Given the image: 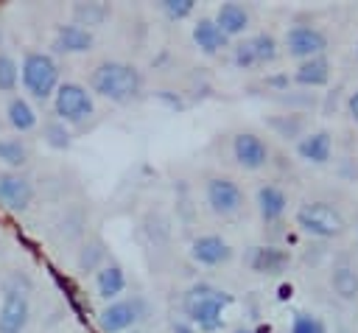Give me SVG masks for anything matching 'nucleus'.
<instances>
[{"label": "nucleus", "mask_w": 358, "mask_h": 333, "mask_svg": "<svg viewBox=\"0 0 358 333\" xmlns=\"http://www.w3.org/2000/svg\"><path fill=\"white\" fill-rule=\"evenodd\" d=\"M101 257H103L101 243H90V246H84L81 255H78V269H81L84 274H87V271H98V269L103 266Z\"/></svg>", "instance_id": "cd10ccee"}, {"label": "nucleus", "mask_w": 358, "mask_h": 333, "mask_svg": "<svg viewBox=\"0 0 358 333\" xmlns=\"http://www.w3.org/2000/svg\"><path fill=\"white\" fill-rule=\"evenodd\" d=\"M6 120H8V126H11L14 132L25 134V132L36 129L39 115H36V109H34V104H31L28 98H22V95H11L8 104H6Z\"/></svg>", "instance_id": "aec40b11"}, {"label": "nucleus", "mask_w": 358, "mask_h": 333, "mask_svg": "<svg viewBox=\"0 0 358 333\" xmlns=\"http://www.w3.org/2000/svg\"><path fill=\"white\" fill-rule=\"evenodd\" d=\"M90 92L112 104H129L143 92V73L129 62L106 59L90 73Z\"/></svg>", "instance_id": "f257e3e1"}, {"label": "nucleus", "mask_w": 358, "mask_h": 333, "mask_svg": "<svg viewBox=\"0 0 358 333\" xmlns=\"http://www.w3.org/2000/svg\"><path fill=\"white\" fill-rule=\"evenodd\" d=\"M70 22H76V25H81V28H87V31H92V28H101L109 17H112V6L109 3H73L70 6Z\"/></svg>", "instance_id": "412c9836"}, {"label": "nucleus", "mask_w": 358, "mask_h": 333, "mask_svg": "<svg viewBox=\"0 0 358 333\" xmlns=\"http://www.w3.org/2000/svg\"><path fill=\"white\" fill-rule=\"evenodd\" d=\"M249 20H252V17H249V8L241 6V3H221V6L215 8V17H213V22L224 31L227 39L246 34Z\"/></svg>", "instance_id": "4468645a"}, {"label": "nucleus", "mask_w": 358, "mask_h": 333, "mask_svg": "<svg viewBox=\"0 0 358 333\" xmlns=\"http://www.w3.org/2000/svg\"><path fill=\"white\" fill-rule=\"evenodd\" d=\"M330 285L341 299H355L358 297V271L350 266H336L330 274Z\"/></svg>", "instance_id": "393cba45"}, {"label": "nucleus", "mask_w": 358, "mask_h": 333, "mask_svg": "<svg viewBox=\"0 0 358 333\" xmlns=\"http://www.w3.org/2000/svg\"><path fill=\"white\" fill-rule=\"evenodd\" d=\"M31 160V148L22 137H0V162L8 171H20L25 168Z\"/></svg>", "instance_id": "5701e85b"}, {"label": "nucleus", "mask_w": 358, "mask_h": 333, "mask_svg": "<svg viewBox=\"0 0 358 333\" xmlns=\"http://www.w3.org/2000/svg\"><path fill=\"white\" fill-rule=\"evenodd\" d=\"M285 50L288 56L305 62L313 56H324L327 50V36L316 25H291L285 31Z\"/></svg>", "instance_id": "6e6552de"}, {"label": "nucleus", "mask_w": 358, "mask_h": 333, "mask_svg": "<svg viewBox=\"0 0 358 333\" xmlns=\"http://www.w3.org/2000/svg\"><path fill=\"white\" fill-rule=\"evenodd\" d=\"M20 81H22V90L34 101L45 104V101L53 98L56 87L62 84L59 62L48 50H28L20 62Z\"/></svg>", "instance_id": "7ed1b4c3"}, {"label": "nucleus", "mask_w": 358, "mask_h": 333, "mask_svg": "<svg viewBox=\"0 0 358 333\" xmlns=\"http://www.w3.org/2000/svg\"><path fill=\"white\" fill-rule=\"evenodd\" d=\"M190 36H193L196 48H199L201 53H207V56H215V53H221L224 48H229V39H227L224 31L213 22V17H201V20H196Z\"/></svg>", "instance_id": "2eb2a0df"}, {"label": "nucleus", "mask_w": 358, "mask_h": 333, "mask_svg": "<svg viewBox=\"0 0 358 333\" xmlns=\"http://www.w3.org/2000/svg\"><path fill=\"white\" fill-rule=\"evenodd\" d=\"M288 260H291V255L277 246H252V252L246 255L249 269L257 274H277L288 266Z\"/></svg>", "instance_id": "f3484780"}, {"label": "nucleus", "mask_w": 358, "mask_h": 333, "mask_svg": "<svg viewBox=\"0 0 358 333\" xmlns=\"http://www.w3.org/2000/svg\"><path fill=\"white\" fill-rule=\"evenodd\" d=\"M159 8H162V14H165L168 20H187V17L193 14L196 3H193V0H162Z\"/></svg>", "instance_id": "c85d7f7f"}, {"label": "nucleus", "mask_w": 358, "mask_h": 333, "mask_svg": "<svg viewBox=\"0 0 358 333\" xmlns=\"http://www.w3.org/2000/svg\"><path fill=\"white\" fill-rule=\"evenodd\" d=\"M347 112H350V118L358 123V90L350 95V101H347Z\"/></svg>", "instance_id": "2f4dec72"}, {"label": "nucleus", "mask_w": 358, "mask_h": 333, "mask_svg": "<svg viewBox=\"0 0 358 333\" xmlns=\"http://www.w3.org/2000/svg\"><path fill=\"white\" fill-rule=\"evenodd\" d=\"M291 333H327V327L313 313H296L291 322Z\"/></svg>", "instance_id": "c756f323"}, {"label": "nucleus", "mask_w": 358, "mask_h": 333, "mask_svg": "<svg viewBox=\"0 0 358 333\" xmlns=\"http://www.w3.org/2000/svg\"><path fill=\"white\" fill-rule=\"evenodd\" d=\"M255 199H257V213H260V218L266 224L280 221L285 215V210H288V196L277 185H260Z\"/></svg>", "instance_id": "a211bd4d"}, {"label": "nucleus", "mask_w": 358, "mask_h": 333, "mask_svg": "<svg viewBox=\"0 0 358 333\" xmlns=\"http://www.w3.org/2000/svg\"><path fill=\"white\" fill-rule=\"evenodd\" d=\"M232 333H255V330H249V327H235Z\"/></svg>", "instance_id": "473e14b6"}, {"label": "nucleus", "mask_w": 358, "mask_h": 333, "mask_svg": "<svg viewBox=\"0 0 358 333\" xmlns=\"http://www.w3.org/2000/svg\"><path fill=\"white\" fill-rule=\"evenodd\" d=\"M17 84H20V62L11 53L0 50V92H14Z\"/></svg>", "instance_id": "bb28decb"}, {"label": "nucleus", "mask_w": 358, "mask_h": 333, "mask_svg": "<svg viewBox=\"0 0 358 333\" xmlns=\"http://www.w3.org/2000/svg\"><path fill=\"white\" fill-rule=\"evenodd\" d=\"M232 157L243 171H257L268 162V146L257 134L241 132L232 137Z\"/></svg>", "instance_id": "9b49d317"}, {"label": "nucleus", "mask_w": 358, "mask_h": 333, "mask_svg": "<svg viewBox=\"0 0 358 333\" xmlns=\"http://www.w3.org/2000/svg\"><path fill=\"white\" fill-rule=\"evenodd\" d=\"M143 308L145 305H143L140 297L106 302L98 311V327H101V333H123V330H131L143 319Z\"/></svg>", "instance_id": "0eeeda50"}, {"label": "nucleus", "mask_w": 358, "mask_h": 333, "mask_svg": "<svg viewBox=\"0 0 358 333\" xmlns=\"http://www.w3.org/2000/svg\"><path fill=\"white\" fill-rule=\"evenodd\" d=\"M355 53H358V48H355Z\"/></svg>", "instance_id": "72a5a7b5"}, {"label": "nucleus", "mask_w": 358, "mask_h": 333, "mask_svg": "<svg viewBox=\"0 0 358 333\" xmlns=\"http://www.w3.org/2000/svg\"><path fill=\"white\" fill-rule=\"evenodd\" d=\"M296 227L308 235H316V238H336L347 229V218L338 207L327 204V201H308L296 210L294 215Z\"/></svg>", "instance_id": "423d86ee"}, {"label": "nucleus", "mask_w": 358, "mask_h": 333, "mask_svg": "<svg viewBox=\"0 0 358 333\" xmlns=\"http://www.w3.org/2000/svg\"><path fill=\"white\" fill-rule=\"evenodd\" d=\"M190 257L199 266H221V263H229L232 260V246H229L227 238H221L215 232L199 235L190 243Z\"/></svg>", "instance_id": "f8f14e48"}, {"label": "nucleus", "mask_w": 358, "mask_h": 333, "mask_svg": "<svg viewBox=\"0 0 358 333\" xmlns=\"http://www.w3.org/2000/svg\"><path fill=\"white\" fill-rule=\"evenodd\" d=\"M294 81L302 87H324L330 81V62L327 56H313L296 64L294 70Z\"/></svg>", "instance_id": "4be33fe9"}, {"label": "nucleus", "mask_w": 358, "mask_h": 333, "mask_svg": "<svg viewBox=\"0 0 358 333\" xmlns=\"http://www.w3.org/2000/svg\"><path fill=\"white\" fill-rule=\"evenodd\" d=\"M204 199L215 215H232L243 204V190L229 176H213L204 185Z\"/></svg>", "instance_id": "1a4fd4ad"}, {"label": "nucleus", "mask_w": 358, "mask_h": 333, "mask_svg": "<svg viewBox=\"0 0 358 333\" xmlns=\"http://www.w3.org/2000/svg\"><path fill=\"white\" fill-rule=\"evenodd\" d=\"M34 196H36V190L28 176H22L20 171L0 173V204L3 207H8L11 213H25L31 207Z\"/></svg>", "instance_id": "9d476101"}, {"label": "nucleus", "mask_w": 358, "mask_h": 333, "mask_svg": "<svg viewBox=\"0 0 358 333\" xmlns=\"http://www.w3.org/2000/svg\"><path fill=\"white\" fill-rule=\"evenodd\" d=\"M232 64H235L238 70H252V67H257V62H255V53H252V45H249V39H241V42L232 48Z\"/></svg>", "instance_id": "7c9ffc66"}, {"label": "nucleus", "mask_w": 358, "mask_h": 333, "mask_svg": "<svg viewBox=\"0 0 358 333\" xmlns=\"http://www.w3.org/2000/svg\"><path fill=\"white\" fill-rule=\"evenodd\" d=\"M232 305V294L218 291L207 283H199L190 288L187 302H185V313L190 319V325L201 333H218L224 327V308Z\"/></svg>", "instance_id": "f03ea898"}, {"label": "nucleus", "mask_w": 358, "mask_h": 333, "mask_svg": "<svg viewBox=\"0 0 358 333\" xmlns=\"http://www.w3.org/2000/svg\"><path fill=\"white\" fill-rule=\"evenodd\" d=\"M126 291V274L117 263H103L95 271V294L106 302H115Z\"/></svg>", "instance_id": "6ab92c4d"}, {"label": "nucleus", "mask_w": 358, "mask_h": 333, "mask_svg": "<svg viewBox=\"0 0 358 333\" xmlns=\"http://www.w3.org/2000/svg\"><path fill=\"white\" fill-rule=\"evenodd\" d=\"M249 45H252V53H255V62L257 67L260 64H271L277 59V39L268 34V31H257L249 36Z\"/></svg>", "instance_id": "a878e982"}, {"label": "nucleus", "mask_w": 358, "mask_h": 333, "mask_svg": "<svg viewBox=\"0 0 358 333\" xmlns=\"http://www.w3.org/2000/svg\"><path fill=\"white\" fill-rule=\"evenodd\" d=\"M53 118L67 126H78L95 115V95L78 81H62L53 92Z\"/></svg>", "instance_id": "39448f33"}, {"label": "nucleus", "mask_w": 358, "mask_h": 333, "mask_svg": "<svg viewBox=\"0 0 358 333\" xmlns=\"http://www.w3.org/2000/svg\"><path fill=\"white\" fill-rule=\"evenodd\" d=\"M31 322V285L11 274L0 294V333H25Z\"/></svg>", "instance_id": "20e7f679"}, {"label": "nucleus", "mask_w": 358, "mask_h": 333, "mask_svg": "<svg viewBox=\"0 0 358 333\" xmlns=\"http://www.w3.org/2000/svg\"><path fill=\"white\" fill-rule=\"evenodd\" d=\"M42 140H45V146L53 148V151H67V148L73 146V132H70V126L62 123L59 118H48V120L42 123Z\"/></svg>", "instance_id": "b1692460"}, {"label": "nucleus", "mask_w": 358, "mask_h": 333, "mask_svg": "<svg viewBox=\"0 0 358 333\" xmlns=\"http://www.w3.org/2000/svg\"><path fill=\"white\" fill-rule=\"evenodd\" d=\"M296 154L305 160V162H313V165H324L333 154V140L327 132H308L296 140Z\"/></svg>", "instance_id": "dca6fc26"}, {"label": "nucleus", "mask_w": 358, "mask_h": 333, "mask_svg": "<svg viewBox=\"0 0 358 333\" xmlns=\"http://www.w3.org/2000/svg\"><path fill=\"white\" fill-rule=\"evenodd\" d=\"M92 45H95V34L87 31V28H81V25H76V22L56 25L53 42H50V48L56 53H90Z\"/></svg>", "instance_id": "ddd939ff"}]
</instances>
